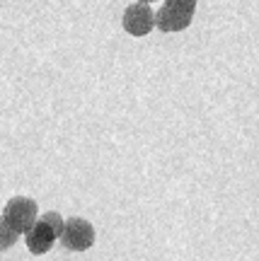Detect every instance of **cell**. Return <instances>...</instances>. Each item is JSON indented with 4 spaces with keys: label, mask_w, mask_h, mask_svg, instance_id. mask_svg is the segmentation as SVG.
I'll return each instance as SVG.
<instances>
[{
    "label": "cell",
    "mask_w": 259,
    "mask_h": 261,
    "mask_svg": "<svg viewBox=\"0 0 259 261\" xmlns=\"http://www.w3.org/2000/svg\"><path fill=\"white\" fill-rule=\"evenodd\" d=\"M63 230V218L51 211V213H44L41 218L34 220V225L25 232V242H27V249L32 254H46L51 247L56 244L58 234Z\"/></svg>",
    "instance_id": "1"
},
{
    "label": "cell",
    "mask_w": 259,
    "mask_h": 261,
    "mask_svg": "<svg viewBox=\"0 0 259 261\" xmlns=\"http://www.w3.org/2000/svg\"><path fill=\"white\" fill-rule=\"evenodd\" d=\"M196 12V0H165L155 12V27L165 34L182 32L192 24Z\"/></svg>",
    "instance_id": "2"
},
{
    "label": "cell",
    "mask_w": 259,
    "mask_h": 261,
    "mask_svg": "<svg viewBox=\"0 0 259 261\" xmlns=\"http://www.w3.org/2000/svg\"><path fill=\"white\" fill-rule=\"evenodd\" d=\"M0 218L17 234H25L34 225V220L39 218L37 201H32L27 196H15V198H10L8 203H5V211H3Z\"/></svg>",
    "instance_id": "3"
},
{
    "label": "cell",
    "mask_w": 259,
    "mask_h": 261,
    "mask_svg": "<svg viewBox=\"0 0 259 261\" xmlns=\"http://www.w3.org/2000/svg\"><path fill=\"white\" fill-rule=\"evenodd\" d=\"M58 240L70 252H85L95 244V227L85 218H68L63 220V230L58 234Z\"/></svg>",
    "instance_id": "4"
},
{
    "label": "cell",
    "mask_w": 259,
    "mask_h": 261,
    "mask_svg": "<svg viewBox=\"0 0 259 261\" xmlns=\"http://www.w3.org/2000/svg\"><path fill=\"white\" fill-rule=\"evenodd\" d=\"M155 27V12L150 3H133L124 12V29L133 37H146Z\"/></svg>",
    "instance_id": "5"
},
{
    "label": "cell",
    "mask_w": 259,
    "mask_h": 261,
    "mask_svg": "<svg viewBox=\"0 0 259 261\" xmlns=\"http://www.w3.org/2000/svg\"><path fill=\"white\" fill-rule=\"evenodd\" d=\"M19 234L10 227L3 218H0V252H5V249H10V247H15V242H17Z\"/></svg>",
    "instance_id": "6"
},
{
    "label": "cell",
    "mask_w": 259,
    "mask_h": 261,
    "mask_svg": "<svg viewBox=\"0 0 259 261\" xmlns=\"http://www.w3.org/2000/svg\"><path fill=\"white\" fill-rule=\"evenodd\" d=\"M138 3H150V0H138Z\"/></svg>",
    "instance_id": "7"
}]
</instances>
